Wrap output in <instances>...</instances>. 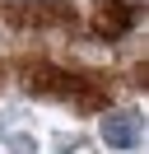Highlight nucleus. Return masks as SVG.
I'll use <instances>...</instances> for the list:
<instances>
[{"label": "nucleus", "mask_w": 149, "mask_h": 154, "mask_svg": "<svg viewBox=\"0 0 149 154\" xmlns=\"http://www.w3.org/2000/svg\"><path fill=\"white\" fill-rule=\"evenodd\" d=\"M102 140H107L112 149H130V145L140 140V117L135 112H112V117H102Z\"/></svg>", "instance_id": "nucleus-1"}]
</instances>
